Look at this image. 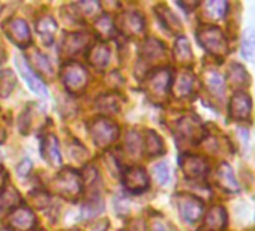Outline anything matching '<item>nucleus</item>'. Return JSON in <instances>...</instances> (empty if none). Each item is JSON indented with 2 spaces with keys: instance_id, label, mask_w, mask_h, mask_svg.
<instances>
[{
  "instance_id": "obj_1",
  "label": "nucleus",
  "mask_w": 255,
  "mask_h": 231,
  "mask_svg": "<svg viewBox=\"0 0 255 231\" xmlns=\"http://www.w3.org/2000/svg\"><path fill=\"white\" fill-rule=\"evenodd\" d=\"M198 42L212 54H225L227 42L224 33L218 27H203L198 32Z\"/></svg>"
},
{
  "instance_id": "obj_2",
  "label": "nucleus",
  "mask_w": 255,
  "mask_h": 231,
  "mask_svg": "<svg viewBox=\"0 0 255 231\" xmlns=\"http://www.w3.org/2000/svg\"><path fill=\"white\" fill-rule=\"evenodd\" d=\"M89 75L78 63H68L63 69V83L71 92H81L87 84Z\"/></svg>"
},
{
  "instance_id": "obj_3",
  "label": "nucleus",
  "mask_w": 255,
  "mask_h": 231,
  "mask_svg": "<svg viewBox=\"0 0 255 231\" xmlns=\"http://www.w3.org/2000/svg\"><path fill=\"white\" fill-rule=\"evenodd\" d=\"M117 134H119V128L107 119H98L92 125V137L99 147H105L111 144L116 140Z\"/></svg>"
},
{
  "instance_id": "obj_4",
  "label": "nucleus",
  "mask_w": 255,
  "mask_h": 231,
  "mask_svg": "<svg viewBox=\"0 0 255 231\" xmlns=\"http://www.w3.org/2000/svg\"><path fill=\"white\" fill-rule=\"evenodd\" d=\"M179 210L185 221L195 222L203 215V203L194 195L183 194L179 197Z\"/></svg>"
},
{
  "instance_id": "obj_5",
  "label": "nucleus",
  "mask_w": 255,
  "mask_h": 231,
  "mask_svg": "<svg viewBox=\"0 0 255 231\" xmlns=\"http://www.w3.org/2000/svg\"><path fill=\"white\" fill-rule=\"evenodd\" d=\"M15 65H17V68H18V71L21 72V75H23V78L26 80V83H27V86L30 87V90H33L36 95H39V96H47V89H45V84L42 83V80L32 71V68L29 66V63L23 59V57H20V56H17V60H15Z\"/></svg>"
},
{
  "instance_id": "obj_6",
  "label": "nucleus",
  "mask_w": 255,
  "mask_h": 231,
  "mask_svg": "<svg viewBox=\"0 0 255 231\" xmlns=\"http://www.w3.org/2000/svg\"><path fill=\"white\" fill-rule=\"evenodd\" d=\"M251 98L245 92H236L230 102V114L234 120H246L251 114Z\"/></svg>"
},
{
  "instance_id": "obj_7",
  "label": "nucleus",
  "mask_w": 255,
  "mask_h": 231,
  "mask_svg": "<svg viewBox=\"0 0 255 231\" xmlns=\"http://www.w3.org/2000/svg\"><path fill=\"white\" fill-rule=\"evenodd\" d=\"M123 185L126 186V189H129L132 192L144 191L147 188V185H149L146 171L141 170L140 167L129 168L125 173V176H123Z\"/></svg>"
},
{
  "instance_id": "obj_8",
  "label": "nucleus",
  "mask_w": 255,
  "mask_h": 231,
  "mask_svg": "<svg viewBox=\"0 0 255 231\" xmlns=\"http://www.w3.org/2000/svg\"><path fill=\"white\" fill-rule=\"evenodd\" d=\"M6 32H8L9 38L20 47H26V44H29V41H30L29 27H27L26 21L21 18L11 20L6 26Z\"/></svg>"
},
{
  "instance_id": "obj_9",
  "label": "nucleus",
  "mask_w": 255,
  "mask_h": 231,
  "mask_svg": "<svg viewBox=\"0 0 255 231\" xmlns=\"http://www.w3.org/2000/svg\"><path fill=\"white\" fill-rule=\"evenodd\" d=\"M59 191H62L65 195H71V197H75L80 194V179L78 176L71 171V170H65L59 177H57V182H56Z\"/></svg>"
},
{
  "instance_id": "obj_10",
  "label": "nucleus",
  "mask_w": 255,
  "mask_h": 231,
  "mask_svg": "<svg viewBox=\"0 0 255 231\" xmlns=\"http://www.w3.org/2000/svg\"><path fill=\"white\" fill-rule=\"evenodd\" d=\"M42 156L51 164V165H60L62 164V156L59 152V141L57 138L50 134L44 138L42 141Z\"/></svg>"
},
{
  "instance_id": "obj_11",
  "label": "nucleus",
  "mask_w": 255,
  "mask_h": 231,
  "mask_svg": "<svg viewBox=\"0 0 255 231\" xmlns=\"http://www.w3.org/2000/svg\"><path fill=\"white\" fill-rule=\"evenodd\" d=\"M144 27L143 17L137 12H126L120 17V29L126 33H138Z\"/></svg>"
},
{
  "instance_id": "obj_12",
  "label": "nucleus",
  "mask_w": 255,
  "mask_h": 231,
  "mask_svg": "<svg viewBox=\"0 0 255 231\" xmlns=\"http://www.w3.org/2000/svg\"><path fill=\"white\" fill-rule=\"evenodd\" d=\"M11 224L15 228H18V230H29L35 224V216L30 212V209H27V207H18L12 213Z\"/></svg>"
},
{
  "instance_id": "obj_13",
  "label": "nucleus",
  "mask_w": 255,
  "mask_h": 231,
  "mask_svg": "<svg viewBox=\"0 0 255 231\" xmlns=\"http://www.w3.org/2000/svg\"><path fill=\"white\" fill-rule=\"evenodd\" d=\"M149 87L153 92V95H156V96L165 95L170 87V72L167 69H162V71H158L156 74H153L150 78Z\"/></svg>"
},
{
  "instance_id": "obj_14",
  "label": "nucleus",
  "mask_w": 255,
  "mask_h": 231,
  "mask_svg": "<svg viewBox=\"0 0 255 231\" xmlns=\"http://www.w3.org/2000/svg\"><path fill=\"white\" fill-rule=\"evenodd\" d=\"M183 170H185L186 176H189V177H200L207 171V165H206L204 159L189 156L183 161Z\"/></svg>"
},
{
  "instance_id": "obj_15",
  "label": "nucleus",
  "mask_w": 255,
  "mask_h": 231,
  "mask_svg": "<svg viewBox=\"0 0 255 231\" xmlns=\"http://www.w3.org/2000/svg\"><path fill=\"white\" fill-rule=\"evenodd\" d=\"M36 30L45 42H51L53 36L57 30V26H56V21L50 15H44L38 20Z\"/></svg>"
},
{
  "instance_id": "obj_16",
  "label": "nucleus",
  "mask_w": 255,
  "mask_h": 231,
  "mask_svg": "<svg viewBox=\"0 0 255 231\" xmlns=\"http://www.w3.org/2000/svg\"><path fill=\"white\" fill-rule=\"evenodd\" d=\"M225 222H227L225 210L222 207H218V206L213 207L206 218V225L212 231H221L225 227Z\"/></svg>"
},
{
  "instance_id": "obj_17",
  "label": "nucleus",
  "mask_w": 255,
  "mask_h": 231,
  "mask_svg": "<svg viewBox=\"0 0 255 231\" xmlns=\"http://www.w3.org/2000/svg\"><path fill=\"white\" fill-rule=\"evenodd\" d=\"M218 177L221 180V185L224 189L230 191V192H237L239 189V185L236 182V177L233 174V170L227 165V164H222L218 170Z\"/></svg>"
},
{
  "instance_id": "obj_18",
  "label": "nucleus",
  "mask_w": 255,
  "mask_h": 231,
  "mask_svg": "<svg viewBox=\"0 0 255 231\" xmlns=\"http://www.w3.org/2000/svg\"><path fill=\"white\" fill-rule=\"evenodd\" d=\"M89 60L96 68L107 66L108 60H110V50H108V47L101 44V45H96L95 48H92V51L89 53Z\"/></svg>"
},
{
  "instance_id": "obj_19",
  "label": "nucleus",
  "mask_w": 255,
  "mask_h": 231,
  "mask_svg": "<svg viewBox=\"0 0 255 231\" xmlns=\"http://www.w3.org/2000/svg\"><path fill=\"white\" fill-rule=\"evenodd\" d=\"M242 54L246 60L255 63V29L246 30L242 41Z\"/></svg>"
},
{
  "instance_id": "obj_20",
  "label": "nucleus",
  "mask_w": 255,
  "mask_h": 231,
  "mask_svg": "<svg viewBox=\"0 0 255 231\" xmlns=\"http://www.w3.org/2000/svg\"><path fill=\"white\" fill-rule=\"evenodd\" d=\"M146 152L152 156L155 155H159L164 152V144H162V140L158 134H155L153 131H149L147 132V137H146Z\"/></svg>"
},
{
  "instance_id": "obj_21",
  "label": "nucleus",
  "mask_w": 255,
  "mask_h": 231,
  "mask_svg": "<svg viewBox=\"0 0 255 231\" xmlns=\"http://www.w3.org/2000/svg\"><path fill=\"white\" fill-rule=\"evenodd\" d=\"M87 44V38H84V35H71L63 45V50L68 53H74L77 54L78 51H81L84 48V45Z\"/></svg>"
},
{
  "instance_id": "obj_22",
  "label": "nucleus",
  "mask_w": 255,
  "mask_h": 231,
  "mask_svg": "<svg viewBox=\"0 0 255 231\" xmlns=\"http://www.w3.org/2000/svg\"><path fill=\"white\" fill-rule=\"evenodd\" d=\"M204 11L213 20H219L227 12V3L225 2H207L204 5Z\"/></svg>"
},
{
  "instance_id": "obj_23",
  "label": "nucleus",
  "mask_w": 255,
  "mask_h": 231,
  "mask_svg": "<svg viewBox=\"0 0 255 231\" xmlns=\"http://www.w3.org/2000/svg\"><path fill=\"white\" fill-rule=\"evenodd\" d=\"M32 59L35 60V65H36V68H38L41 72H44V74H47V75H51L53 68H51V63H50V60H48V57H47L45 54H42V53H39V51H33V53H32Z\"/></svg>"
},
{
  "instance_id": "obj_24",
  "label": "nucleus",
  "mask_w": 255,
  "mask_h": 231,
  "mask_svg": "<svg viewBox=\"0 0 255 231\" xmlns=\"http://www.w3.org/2000/svg\"><path fill=\"white\" fill-rule=\"evenodd\" d=\"M15 86V77L11 71H6L2 77H0V93L3 96H8Z\"/></svg>"
},
{
  "instance_id": "obj_25",
  "label": "nucleus",
  "mask_w": 255,
  "mask_h": 231,
  "mask_svg": "<svg viewBox=\"0 0 255 231\" xmlns=\"http://www.w3.org/2000/svg\"><path fill=\"white\" fill-rule=\"evenodd\" d=\"M207 83H209L210 90H212L215 95H218V96L222 95V92H224V80H222V77H221L219 74L210 72V74L207 75Z\"/></svg>"
},
{
  "instance_id": "obj_26",
  "label": "nucleus",
  "mask_w": 255,
  "mask_h": 231,
  "mask_svg": "<svg viewBox=\"0 0 255 231\" xmlns=\"http://www.w3.org/2000/svg\"><path fill=\"white\" fill-rule=\"evenodd\" d=\"M192 83H194V78L191 74H182L177 80L176 89L180 95H188L192 89Z\"/></svg>"
},
{
  "instance_id": "obj_27",
  "label": "nucleus",
  "mask_w": 255,
  "mask_h": 231,
  "mask_svg": "<svg viewBox=\"0 0 255 231\" xmlns=\"http://www.w3.org/2000/svg\"><path fill=\"white\" fill-rule=\"evenodd\" d=\"M176 56L180 60H186V59H191L192 57L191 50H189V44H188L186 38H179V41L176 44Z\"/></svg>"
},
{
  "instance_id": "obj_28",
  "label": "nucleus",
  "mask_w": 255,
  "mask_h": 231,
  "mask_svg": "<svg viewBox=\"0 0 255 231\" xmlns=\"http://www.w3.org/2000/svg\"><path fill=\"white\" fill-rule=\"evenodd\" d=\"M153 174H155L156 180H158L161 185H165V183L170 180V170H168V165H167L165 162L158 164V165L153 168Z\"/></svg>"
},
{
  "instance_id": "obj_29",
  "label": "nucleus",
  "mask_w": 255,
  "mask_h": 231,
  "mask_svg": "<svg viewBox=\"0 0 255 231\" xmlns=\"http://www.w3.org/2000/svg\"><path fill=\"white\" fill-rule=\"evenodd\" d=\"M96 29H98V32H101L104 35L113 33V24H111V21H110L108 17H101L98 20V23H96Z\"/></svg>"
},
{
  "instance_id": "obj_30",
  "label": "nucleus",
  "mask_w": 255,
  "mask_h": 231,
  "mask_svg": "<svg viewBox=\"0 0 255 231\" xmlns=\"http://www.w3.org/2000/svg\"><path fill=\"white\" fill-rule=\"evenodd\" d=\"M164 17H165V20H162V21H164L167 26H170V29H171V30H176V29H179V27H180L177 17H174V15L171 14V11L165 9V11H164V14H162V18H164Z\"/></svg>"
},
{
  "instance_id": "obj_31",
  "label": "nucleus",
  "mask_w": 255,
  "mask_h": 231,
  "mask_svg": "<svg viewBox=\"0 0 255 231\" xmlns=\"http://www.w3.org/2000/svg\"><path fill=\"white\" fill-rule=\"evenodd\" d=\"M30 167H32L30 161H29V159H24V161L21 162V165L18 167V174H21V176L27 174V173L30 171Z\"/></svg>"
},
{
  "instance_id": "obj_32",
  "label": "nucleus",
  "mask_w": 255,
  "mask_h": 231,
  "mask_svg": "<svg viewBox=\"0 0 255 231\" xmlns=\"http://www.w3.org/2000/svg\"><path fill=\"white\" fill-rule=\"evenodd\" d=\"M153 231H168L167 225L162 221H155L153 224Z\"/></svg>"
},
{
  "instance_id": "obj_33",
  "label": "nucleus",
  "mask_w": 255,
  "mask_h": 231,
  "mask_svg": "<svg viewBox=\"0 0 255 231\" xmlns=\"http://www.w3.org/2000/svg\"><path fill=\"white\" fill-rule=\"evenodd\" d=\"M3 186V171H0V188Z\"/></svg>"
},
{
  "instance_id": "obj_34",
  "label": "nucleus",
  "mask_w": 255,
  "mask_h": 231,
  "mask_svg": "<svg viewBox=\"0 0 255 231\" xmlns=\"http://www.w3.org/2000/svg\"><path fill=\"white\" fill-rule=\"evenodd\" d=\"M0 231H11V230H8V228H0Z\"/></svg>"
}]
</instances>
